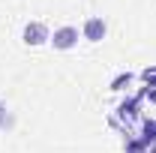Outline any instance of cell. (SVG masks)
I'll return each instance as SVG.
<instances>
[{
    "mask_svg": "<svg viewBox=\"0 0 156 153\" xmlns=\"http://www.w3.org/2000/svg\"><path fill=\"white\" fill-rule=\"evenodd\" d=\"M45 36H48V30L42 24H27L24 27V42L27 45H39V42H45Z\"/></svg>",
    "mask_w": 156,
    "mask_h": 153,
    "instance_id": "6da1fadb",
    "label": "cell"
},
{
    "mask_svg": "<svg viewBox=\"0 0 156 153\" xmlns=\"http://www.w3.org/2000/svg\"><path fill=\"white\" fill-rule=\"evenodd\" d=\"M75 39H78V30H75V27H63V30L54 33V45H57V48H72Z\"/></svg>",
    "mask_w": 156,
    "mask_h": 153,
    "instance_id": "7a4b0ae2",
    "label": "cell"
},
{
    "mask_svg": "<svg viewBox=\"0 0 156 153\" xmlns=\"http://www.w3.org/2000/svg\"><path fill=\"white\" fill-rule=\"evenodd\" d=\"M84 36L90 39V42H99V39L105 36V24H102L99 18H90L87 24H84Z\"/></svg>",
    "mask_w": 156,
    "mask_h": 153,
    "instance_id": "3957f363",
    "label": "cell"
}]
</instances>
